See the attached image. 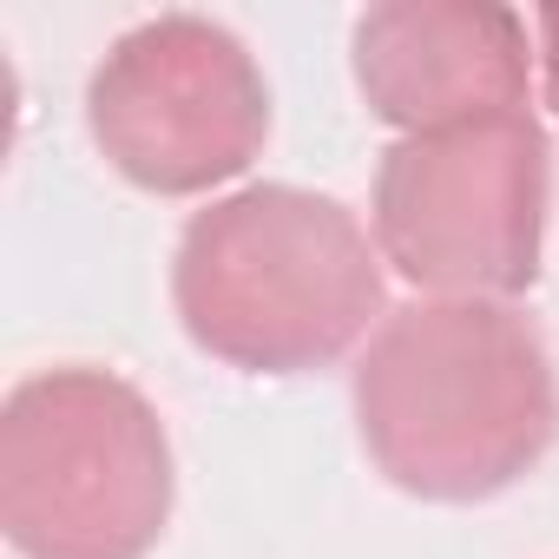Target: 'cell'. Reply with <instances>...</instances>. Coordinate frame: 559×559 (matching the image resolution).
I'll return each instance as SVG.
<instances>
[{
	"label": "cell",
	"instance_id": "obj_1",
	"mask_svg": "<svg viewBox=\"0 0 559 559\" xmlns=\"http://www.w3.org/2000/svg\"><path fill=\"white\" fill-rule=\"evenodd\" d=\"M349 408L376 474L441 507L520 487L559 441L552 349L520 304L415 297L389 310L356 356Z\"/></svg>",
	"mask_w": 559,
	"mask_h": 559
},
{
	"label": "cell",
	"instance_id": "obj_2",
	"mask_svg": "<svg viewBox=\"0 0 559 559\" xmlns=\"http://www.w3.org/2000/svg\"><path fill=\"white\" fill-rule=\"evenodd\" d=\"M171 310L224 369L310 376L369 349L389 317V263L343 198L237 185L178 230Z\"/></svg>",
	"mask_w": 559,
	"mask_h": 559
},
{
	"label": "cell",
	"instance_id": "obj_3",
	"mask_svg": "<svg viewBox=\"0 0 559 559\" xmlns=\"http://www.w3.org/2000/svg\"><path fill=\"white\" fill-rule=\"evenodd\" d=\"M178 500L165 415L112 369L60 362L0 408V533L21 559H145Z\"/></svg>",
	"mask_w": 559,
	"mask_h": 559
},
{
	"label": "cell",
	"instance_id": "obj_4",
	"mask_svg": "<svg viewBox=\"0 0 559 559\" xmlns=\"http://www.w3.org/2000/svg\"><path fill=\"white\" fill-rule=\"evenodd\" d=\"M552 211V145L533 112L395 139L376 165L369 230L421 297L513 304L533 290Z\"/></svg>",
	"mask_w": 559,
	"mask_h": 559
},
{
	"label": "cell",
	"instance_id": "obj_5",
	"mask_svg": "<svg viewBox=\"0 0 559 559\" xmlns=\"http://www.w3.org/2000/svg\"><path fill=\"white\" fill-rule=\"evenodd\" d=\"M86 132L152 198H224L270 145V86L224 21L158 14L126 27L93 67Z\"/></svg>",
	"mask_w": 559,
	"mask_h": 559
},
{
	"label": "cell",
	"instance_id": "obj_6",
	"mask_svg": "<svg viewBox=\"0 0 559 559\" xmlns=\"http://www.w3.org/2000/svg\"><path fill=\"white\" fill-rule=\"evenodd\" d=\"M349 67L402 139L533 112V21L487 0H389L356 14Z\"/></svg>",
	"mask_w": 559,
	"mask_h": 559
},
{
	"label": "cell",
	"instance_id": "obj_7",
	"mask_svg": "<svg viewBox=\"0 0 559 559\" xmlns=\"http://www.w3.org/2000/svg\"><path fill=\"white\" fill-rule=\"evenodd\" d=\"M533 53H539V86H546V106L559 112V8H539V14H533Z\"/></svg>",
	"mask_w": 559,
	"mask_h": 559
}]
</instances>
